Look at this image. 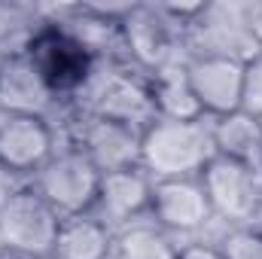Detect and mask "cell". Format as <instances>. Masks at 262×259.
<instances>
[{
  "label": "cell",
  "mask_w": 262,
  "mask_h": 259,
  "mask_svg": "<svg viewBox=\"0 0 262 259\" xmlns=\"http://www.w3.org/2000/svg\"><path fill=\"white\" fill-rule=\"evenodd\" d=\"M213 156L210 119H156L140 134V168L152 183L198 177Z\"/></svg>",
  "instance_id": "obj_1"
},
{
  "label": "cell",
  "mask_w": 262,
  "mask_h": 259,
  "mask_svg": "<svg viewBox=\"0 0 262 259\" xmlns=\"http://www.w3.org/2000/svg\"><path fill=\"white\" fill-rule=\"evenodd\" d=\"M25 52L58 101L79 98L98 67V58L58 21H43L34 28L25 40Z\"/></svg>",
  "instance_id": "obj_2"
},
{
  "label": "cell",
  "mask_w": 262,
  "mask_h": 259,
  "mask_svg": "<svg viewBox=\"0 0 262 259\" xmlns=\"http://www.w3.org/2000/svg\"><path fill=\"white\" fill-rule=\"evenodd\" d=\"M61 217L31 183L12 186L0 201V247L25 259H52Z\"/></svg>",
  "instance_id": "obj_3"
},
{
  "label": "cell",
  "mask_w": 262,
  "mask_h": 259,
  "mask_svg": "<svg viewBox=\"0 0 262 259\" xmlns=\"http://www.w3.org/2000/svg\"><path fill=\"white\" fill-rule=\"evenodd\" d=\"M31 186L43 195V201L61 220L82 217V213H92L95 207L101 171L76 143H70L64 149H55V156L34 174Z\"/></svg>",
  "instance_id": "obj_4"
},
{
  "label": "cell",
  "mask_w": 262,
  "mask_h": 259,
  "mask_svg": "<svg viewBox=\"0 0 262 259\" xmlns=\"http://www.w3.org/2000/svg\"><path fill=\"white\" fill-rule=\"evenodd\" d=\"M204 195L210 201L213 217L226 220L229 229L238 226H262L259 217V189L262 174L259 168H250L229 156H213L204 171L198 174Z\"/></svg>",
  "instance_id": "obj_5"
},
{
  "label": "cell",
  "mask_w": 262,
  "mask_h": 259,
  "mask_svg": "<svg viewBox=\"0 0 262 259\" xmlns=\"http://www.w3.org/2000/svg\"><path fill=\"white\" fill-rule=\"evenodd\" d=\"M82 95H89L85 116L116 119V122H125L137 131H143L159 119L156 104H152V92H149V76H143L140 70H128V67L98 70L95 67V76Z\"/></svg>",
  "instance_id": "obj_6"
},
{
  "label": "cell",
  "mask_w": 262,
  "mask_h": 259,
  "mask_svg": "<svg viewBox=\"0 0 262 259\" xmlns=\"http://www.w3.org/2000/svg\"><path fill=\"white\" fill-rule=\"evenodd\" d=\"M247 64L250 61L244 58L216 55V52H192L183 61L186 82L192 89V98L204 119H220V116L244 110Z\"/></svg>",
  "instance_id": "obj_7"
},
{
  "label": "cell",
  "mask_w": 262,
  "mask_h": 259,
  "mask_svg": "<svg viewBox=\"0 0 262 259\" xmlns=\"http://www.w3.org/2000/svg\"><path fill=\"white\" fill-rule=\"evenodd\" d=\"M177 34H180V28L162 12V6L131 3L128 12L119 21L122 49L131 58L134 70H140L143 76H152V73L174 64Z\"/></svg>",
  "instance_id": "obj_8"
},
{
  "label": "cell",
  "mask_w": 262,
  "mask_h": 259,
  "mask_svg": "<svg viewBox=\"0 0 262 259\" xmlns=\"http://www.w3.org/2000/svg\"><path fill=\"white\" fill-rule=\"evenodd\" d=\"M55 149V128L49 119L0 116V168L9 177H34Z\"/></svg>",
  "instance_id": "obj_9"
},
{
  "label": "cell",
  "mask_w": 262,
  "mask_h": 259,
  "mask_svg": "<svg viewBox=\"0 0 262 259\" xmlns=\"http://www.w3.org/2000/svg\"><path fill=\"white\" fill-rule=\"evenodd\" d=\"M58 107V98L40 79L25 46L0 52V113L3 116H43Z\"/></svg>",
  "instance_id": "obj_10"
},
{
  "label": "cell",
  "mask_w": 262,
  "mask_h": 259,
  "mask_svg": "<svg viewBox=\"0 0 262 259\" xmlns=\"http://www.w3.org/2000/svg\"><path fill=\"white\" fill-rule=\"evenodd\" d=\"M149 220L165 229L168 235H192L201 232L210 220V201L204 195V186L198 177L189 180H159L152 183V204Z\"/></svg>",
  "instance_id": "obj_11"
},
{
  "label": "cell",
  "mask_w": 262,
  "mask_h": 259,
  "mask_svg": "<svg viewBox=\"0 0 262 259\" xmlns=\"http://www.w3.org/2000/svg\"><path fill=\"white\" fill-rule=\"evenodd\" d=\"M149 204H152V180L137 165V168L101 174V186H98L92 213L116 232V229H125L131 223L149 217Z\"/></svg>",
  "instance_id": "obj_12"
},
{
  "label": "cell",
  "mask_w": 262,
  "mask_h": 259,
  "mask_svg": "<svg viewBox=\"0 0 262 259\" xmlns=\"http://www.w3.org/2000/svg\"><path fill=\"white\" fill-rule=\"evenodd\" d=\"M140 134L125 122L104 119V116H82L76 131V146L95 162L101 174L107 171H122L140 165Z\"/></svg>",
  "instance_id": "obj_13"
},
{
  "label": "cell",
  "mask_w": 262,
  "mask_h": 259,
  "mask_svg": "<svg viewBox=\"0 0 262 259\" xmlns=\"http://www.w3.org/2000/svg\"><path fill=\"white\" fill-rule=\"evenodd\" d=\"M210 134H213V149L216 156L238 159L250 168H262V119L238 110L220 119H210Z\"/></svg>",
  "instance_id": "obj_14"
},
{
  "label": "cell",
  "mask_w": 262,
  "mask_h": 259,
  "mask_svg": "<svg viewBox=\"0 0 262 259\" xmlns=\"http://www.w3.org/2000/svg\"><path fill=\"white\" fill-rule=\"evenodd\" d=\"M113 229L104 226L95 213L61 220L52 259H110Z\"/></svg>",
  "instance_id": "obj_15"
},
{
  "label": "cell",
  "mask_w": 262,
  "mask_h": 259,
  "mask_svg": "<svg viewBox=\"0 0 262 259\" xmlns=\"http://www.w3.org/2000/svg\"><path fill=\"white\" fill-rule=\"evenodd\" d=\"M177 256H180V247L152 220H146V223L137 220L125 229L113 232L110 259H177Z\"/></svg>",
  "instance_id": "obj_16"
},
{
  "label": "cell",
  "mask_w": 262,
  "mask_h": 259,
  "mask_svg": "<svg viewBox=\"0 0 262 259\" xmlns=\"http://www.w3.org/2000/svg\"><path fill=\"white\" fill-rule=\"evenodd\" d=\"M149 92H152V104H156L159 119H204L195 98H192V89L186 82L183 64H171L152 73Z\"/></svg>",
  "instance_id": "obj_17"
},
{
  "label": "cell",
  "mask_w": 262,
  "mask_h": 259,
  "mask_svg": "<svg viewBox=\"0 0 262 259\" xmlns=\"http://www.w3.org/2000/svg\"><path fill=\"white\" fill-rule=\"evenodd\" d=\"M216 247L226 259H262V226L229 229Z\"/></svg>",
  "instance_id": "obj_18"
},
{
  "label": "cell",
  "mask_w": 262,
  "mask_h": 259,
  "mask_svg": "<svg viewBox=\"0 0 262 259\" xmlns=\"http://www.w3.org/2000/svg\"><path fill=\"white\" fill-rule=\"evenodd\" d=\"M241 21H244V31L250 37L256 55H262V0L241 3Z\"/></svg>",
  "instance_id": "obj_19"
},
{
  "label": "cell",
  "mask_w": 262,
  "mask_h": 259,
  "mask_svg": "<svg viewBox=\"0 0 262 259\" xmlns=\"http://www.w3.org/2000/svg\"><path fill=\"white\" fill-rule=\"evenodd\" d=\"M177 259H226V256L220 253L216 244H186V247H180Z\"/></svg>",
  "instance_id": "obj_20"
},
{
  "label": "cell",
  "mask_w": 262,
  "mask_h": 259,
  "mask_svg": "<svg viewBox=\"0 0 262 259\" xmlns=\"http://www.w3.org/2000/svg\"><path fill=\"white\" fill-rule=\"evenodd\" d=\"M9 189H12V177H9V174H6V171L0 168V201H3L6 195H9Z\"/></svg>",
  "instance_id": "obj_21"
},
{
  "label": "cell",
  "mask_w": 262,
  "mask_h": 259,
  "mask_svg": "<svg viewBox=\"0 0 262 259\" xmlns=\"http://www.w3.org/2000/svg\"><path fill=\"white\" fill-rule=\"evenodd\" d=\"M0 259H25V256H18L15 250H6V247H0Z\"/></svg>",
  "instance_id": "obj_22"
},
{
  "label": "cell",
  "mask_w": 262,
  "mask_h": 259,
  "mask_svg": "<svg viewBox=\"0 0 262 259\" xmlns=\"http://www.w3.org/2000/svg\"><path fill=\"white\" fill-rule=\"evenodd\" d=\"M259 217H262V189H259Z\"/></svg>",
  "instance_id": "obj_23"
}]
</instances>
